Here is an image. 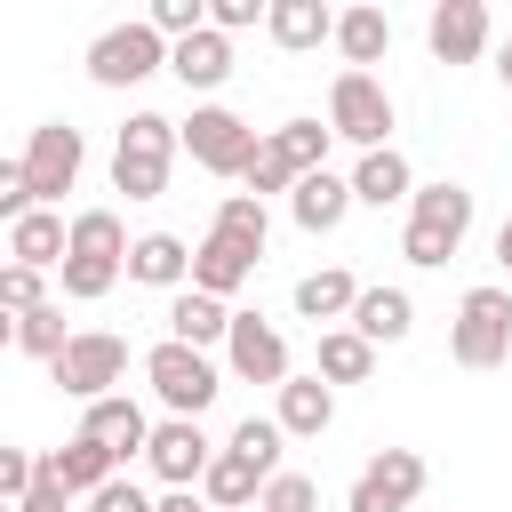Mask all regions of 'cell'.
Listing matches in <instances>:
<instances>
[{
  "instance_id": "9c48e42d",
  "label": "cell",
  "mask_w": 512,
  "mask_h": 512,
  "mask_svg": "<svg viewBox=\"0 0 512 512\" xmlns=\"http://www.w3.org/2000/svg\"><path fill=\"white\" fill-rule=\"evenodd\" d=\"M424 496V456L416 448H376L352 480V504L344 512H408Z\"/></svg>"
},
{
  "instance_id": "ac0fdd59",
  "label": "cell",
  "mask_w": 512,
  "mask_h": 512,
  "mask_svg": "<svg viewBox=\"0 0 512 512\" xmlns=\"http://www.w3.org/2000/svg\"><path fill=\"white\" fill-rule=\"evenodd\" d=\"M264 32H272L288 56H304V48L336 40V8H328V0H272V8H264Z\"/></svg>"
},
{
  "instance_id": "7a4b0ae2",
  "label": "cell",
  "mask_w": 512,
  "mask_h": 512,
  "mask_svg": "<svg viewBox=\"0 0 512 512\" xmlns=\"http://www.w3.org/2000/svg\"><path fill=\"white\" fill-rule=\"evenodd\" d=\"M176 120H160V112H136L128 128H120V144H112V184L128 192V200H160L168 192V160H176Z\"/></svg>"
},
{
  "instance_id": "6da1fadb",
  "label": "cell",
  "mask_w": 512,
  "mask_h": 512,
  "mask_svg": "<svg viewBox=\"0 0 512 512\" xmlns=\"http://www.w3.org/2000/svg\"><path fill=\"white\" fill-rule=\"evenodd\" d=\"M464 232H472V192L440 176V184H424V192L408 200V240H400V256L432 272V264H448V256L464 248Z\"/></svg>"
},
{
  "instance_id": "f546056e",
  "label": "cell",
  "mask_w": 512,
  "mask_h": 512,
  "mask_svg": "<svg viewBox=\"0 0 512 512\" xmlns=\"http://www.w3.org/2000/svg\"><path fill=\"white\" fill-rule=\"evenodd\" d=\"M128 232H120V216L112 208H80L72 216V256H96V264H128Z\"/></svg>"
},
{
  "instance_id": "836d02e7",
  "label": "cell",
  "mask_w": 512,
  "mask_h": 512,
  "mask_svg": "<svg viewBox=\"0 0 512 512\" xmlns=\"http://www.w3.org/2000/svg\"><path fill=\"white\" fill-rule=\"evenodd\" d=\"M112 280H120V264H96V256H64V296H72V304H96V296H112Z\"/></svg>"
},
{
  "instance_id": "277c9868",
  "label": "cell",
  "mask_w": 512,
  "mask_h": 512,
  "mask_svg": "<svg viewBox=\"0 0 512 512\" xmlns=\"http://www.w3.org/2000/svg\"><path fill=\"white\" fill-rule=\"evenodd\" d=\"M144 384L160 392V408H168V416H192V424H200V408L224 392L216 360H208V352H192V344H176V336L144 352Z\"/></svg>"
},
{
  "instance_id": "1f68e13d",
  "label": "cell",
  "mask_w": 512,
  "mask_h": 512,
  "mask_svg": "<svg viewBox=\"0 0 512 512\" xmlns=\"http://www.w3.org/2000/svg\"><path fill=\"white\" fill-rule=\"evenodd\" d=\"M280 440H288V432H280V416H240L224 448H240V456H248L264 480H280Z\"/></svg>"
},
{
  "instance_id": "8fae6325",
  "label": "cell",
  "mask_w": 512,
  "mask_h": 512,
  "mask_svg": "<svg viewBox=\"0 0 512 512\" xmlns=\"http://www.w3.org/2000/svg\"><path fill=\"white\" fill-rule=\"evenodd\" d=\"M224 360L240 384H288V344L264 312H232V336H224Z\"/></svg>"
},
{
  "instance_id": "7c38bea8",
  "label": "cell",
  "mask_w": 512,
  "mask_h": 512,
  "mask_svg": "<svg viewBox=\"0 0 512 512\" xmlns=\"http://www.w3.org/2000/svg\"><path fill=\"white\" fill-rule=\"evenodd\" d=\"M144 464L168 480V488H192V480H208V464H216V448H208V432L192 424V416H168L160 432H152V448H144Z\"/></svg>"
},
{
  "instance_id": "ba28073f",
  "label": "cell",
  "mask_w": 512,
  "mask_h": 512,
  "mask_svg": "<svg viewBox=\"0 0 512 512\" xmlns=\"http://www.w3.org/2000/svg\"><path fill=\"white\" fill-rule=\"evenodd\" d=\"M128 376V344L112 336V328H88V336H72L64 344V360H56V384L72 392V400H112V384Z\"/></svg>"
},
{
  "instance_id": "8992f818",
  "label": "cell",
  "mask_w": 512,
  "mask_h": 512,
  "mask_svg": "<svg viewBox=\"0 0 512 512\" xmlns=\"http://www.w3.org/2000/svg\"><path fill=\"white\" fill-rule=\"evenodd\" d=\"M328 128H336L344 144H360V152H384V136H392V96H384V80H376V72H336V88H328Z\"/></svg>"
},
{
  "instance_id": "5bb4252c",
  "label": "cell",
  "mask_w": 512,
  "mask_h": 512,
  "mask_svg": "<svg viewBox=\"0 0 512 512\" xmlns=\"http://www.w3.org/2000/svg\"><path fill=\"white\" fill-rule=\"evenodd\" d=\"M424 40H432L440 64H472V56L488 48V8H480V0H440L432 24H424Z\"/></svg>"
},
{
  "instance_id": "30bf717a",
  "label": "cell",
  "mask_w": 512,
  "mask_h": 512,
  "mask_svg": "<svg viewBox=\"0 0 512 512\" xmlns=\"http://www.w3.org/2000/svg\"><path fill=\"white\" fill-rule=\"evenodd\" d=\"M80 160H88L80 128H64V120L32 128V144H24V176H32V200H64V192L80 184Z\"/></svg>"
},
{
  "instance_id": "ab89813d",
  "label": "cell",
  "mask_w": 512,
  "mask_h": 512,
  "mask_svg": "<svg viewBox=\"0 0 512 512\" xmlns=\"http://www.w3.org/2000/svg\"><path fill=\"white\" fill-rule=\"evenodd\" d=\"M160 512H200V504H192V488H168V496H160Z\"/></svg>"
},
{
  "instance_id": "9a60e30c",
  "label": "cell",
  "mask_w": 512,
  "mask_h": 512,
  "mask_svg": "<svg viewBox=\"0 0 512 512\" xmlns=\"http://www.w3.org/2000/svg\"><path fill=\"white\" fill-rule=\"evenodd\" d=\"M80 432H88V440H104V448L128 464V456H144V448H152V432H160V424H152L128 392H112V400H96V408L80 416Z\"/></svg>"
},
{
  "instance_id": "f1b7e54d",
  "label": "cell",
  "mask_w": 512,
  "mask_h": 512,
  "mask_svg": "<svg viewBox=\"0 0 512 512\" xmlns=\"http://www.w3.org/2000/svg\"><path fill=\"white\" fill-rule=\"evenodd\" d=\"M368 368H376V344L360 328H320V368H312L320 384H360Z\"/></svg>"
},
{
  "instance_id": "4dcf8cb0",
  "label": "cell",
  "mask_w": 512,
  "mask_h": 512,
  "mask_svg": "<svg viewBox=\"0 0 512 512\" xmlns=\"http://www.w3.org/2000/svg\"><path fill=\"white\" fill-rule=\"evenodd\" d=\"M208 232H224L232 248L264 256V232H272V216H264V200H256V192H232V200H216V224H208Z\"/></svg>"
},
{
  "instance_id": "83f0119b",
  "label": "cell",
  "mask_w": 512,
  "mask_h": 512,
  "mask_svg": "<svg viewBox=\"0 0 512 512\" xmlns=\"http://www.w3.org/2000/svg\"><path fill=\"white\" fill-rule=\"evenodd\" d=\"M352 304H360V280H352V272H336V264L296 280V312H304L312 328H320V320H352Z\"/></svg>"
},
{
  "instance_id": "cb8c5ba5",
  "label": "cell",
  "mask_w": 512,
  "mask_h": 512,
  "mask_svg": "<svg viewBox=\"0 0 512 512\" xmlns=\"http://www.w3.org/2000/svg\"><path fill=\"white\" fill-rule=\"evenodd\" d=\"M248 272H256V256L232 248L224 232H208V240L192 248V288H200V296H232V288H248Z\"/></svg>"
},
{
  "instance_id": "e575fe53",
  "label": "cell",
  "mask_w": 512,
  "mask_h": 512,
  "mask_svg": "<svg viewBox=\"0 0 512 512\" xmlns=\"http://www.w3.org/2000/svg\"><path fill=\"white\" fill-rule=\"evenodd\" d=\"M0 304H8L16 320H32V312L48 304V296H40V272H32V264H8V272H0Z\"/></svg>"
},
{
  "instance_id": "ffe728a7",
  "label": "cell",
  "mask_w": 512,
  "mask_h": 512,
  "mask_svg": "<svg viewBox=\"0 0 512 512\" xmlns=\"http://www.w3.org/2000/svg\"><path fill=\"white\" fill-rule=\"evenodd\" d=\"M272 416H280V432H288V440H320V432L336 424V392H328L320 376H288Z\"/></svg>"
},
{
  "instance_id": "7402d4cb",
  "label": "cell",
  "mask_w": 512,
  "mask_h": 512,
  "mask_svg": "<svg viewBox=\"0 0 512 512\" xmlns=\"http://www.w3.org/2000/svg\"><path fill=\"white\" fill-rule=\"evenodd\" d=\"M168 72H176L184 88H224V80H232V40L208 24V32H192V40L168 48Z\"/></svg>"
},
{
  "instance_id": "8d00e7d4",
  "label": "cell",
  "mask_w": 512,
  "mask_h": 512,
  "mask_svg": "<svg viewBox=\"0 0 512 512\" xmlns=\"http://www.w3.org/2000/svg\"><path fill=\"white\" fill-rule=\"evenodd\" d=\"M88 512H160V504H152L136 480H112V488H96V496H88Z\"/></svg>"
},
{
  "instance_id": "52a82bcc",
  "label": "cell",
  "mask_w": 512,
  "mask_h": 512,
  "mask_svg": "<svg viewBox=\"0 0 512 512\" xmlns=\"http://www.w3.org/2000/svg\"><path fill=\"white\" fill-rule=\"evenodd\" d=\"M184 144H192V160H200L208 176H248L256 152H264V136H256L240 112H224V104H200V112L184 120Z\"/></svg>"
},
{
  "instance_id": "e0dca14e",
  "label": "cell",
  "mask_w": 512,
  "mask_h": 512,
  "mask_svg": "<svg viewBox=\"0 0 512 512\" xmlns=\"http://www.w3.org/2000/svg\"><path fill=\"white\" fill-rule=\"evenodd\" d=\"M64 256H72V224H64V216L32 208L24 224H8V264H32V272H64Z\"/></svg>"
},
{
  "instance_id": "3957f363",
  "label": "cell",
  "mask_w": 512,
  "mask_h": 512,
  "mask_svg": "<svg viewBox=\"0 0 512 512\" xmlns=\"http://www.w3.org/2000/svg\"><path fill=\"white\" fill-rule=\"evenodd\" d=\"M448 352H456V368H504L512 360V288H464Z\"/></svg>"
},
{
  "instance_id": "603a6c76",
  "label": "cell",
  "mask_w": 512,
  "mask_h": 512,
  "mask_svg": "<svg viewBox=\"0 0 512 512\" xmlns=\"http://www.w3.org/2000/svg\"><path fill=\"white\" fill-rule=\"evenodd\" d=\"M128 280H144V288H192V248L176 232H144L128 248Z\"/></svg>"
},
{
  "instance_id": "d6986e66",
  "label": "cell",
  "mask_w": 512,
  "mask_h": 512,
  "mask_svg": "<svg viewBox=\"0 0 512 512\" xmlns=\"http://www.w3.org/2000/svg\"><path fill=\"white\" fill-rule=\"evenodd\" d=\"M168 336H176V344H192V352L224 344V336H232V312H224V296L176 288V296H168Z\"/></svg>"
},
{
  "instance_id": "b9f144b4",
  "label": "cell",
  "mask_w": 512,
  "mask_h": 512,
  "mask_svg": "<svg viewBox=\"0 0 512 512\" xmlns=\"http://www.w3.org/2000/svg\"><path fill=\"white\" fill-rule=\"evenodd\" d=\"M496 72H504V88H512V40H504V48H496Z\"/></svg>"
},
{
  "instance_id": "2e32d148",
  "label": "cell",
  "mask_w": 512,
  "mask_h": 512,
  "mask_svg": "<svg viewBox=\"0 0 512 512\" xmlns=\"http://www.w3.org/2000/svg\"><path fill=\"white\" fill-rule=\"evenodd\" d=\"M288 216H296L304 232H336V224L352 216V176H336V168H312V176L288 192Z\"/></svg>"
},
{
  "instance_id": "d6a6232c",
  "label": "cell",
  "mask_w": 512,
  "mask_h": 512,
  "mask_svg": "<svg viewBox=\"0 0 512 512\" xmlns=\"http://www.w3.org/2000/svg\"><path fill=\"white\" fill-rule=\"evenodd\" d=\"M64 344H72V336H64V304H40L32 320H16V352H32V360H48V368H56V360H64Z\"/></svg>"
},
{
  "instance_id": "4316f807",
  "label": "cell",
  "mask_w": 512,
  "mask_h": 512,
  "mask_svg": "<svg viewBox=\"0 0 512 512\" xmlns=\"http://www.w3.org/2000/svg\"><path fill=\"white\" fill-rule=\"evenodd\" d=\"M352 328H360L368 344H400V336L416 328V304H408V288H360V304H352Z\"/></svg>"
},
{
  "instance_id": "44dd1931",
  "label": "cell",
  "mask_w": 512,
  "mask_h": 512,
  "mask_svg": "<svg viewBox=\"0 0 512 512\" xmlns=\"http://www.w3.org/2000/svg\"><path fill=\"white\" fill-rule=\"evenodd\" d=\"M264 488H272V480H264L240 448H216V464H208V480H200V496H208L216 512H256V504H264Z\"/></svg>"
},
{
  "instance_id": "484cf974",
  "label": "cell",
  "mask_w": 512,
  "mask_h": 512,
  "mask_svg": "<svg viewBox=\"0 0 512 512\" xmlns=\"http://www.w3.org/2000/svg\"><path fill=\"white\" fill-rule=\"evenodd\" d=\"M352 200H368V208H392V200H416V176H408V160L384 144V152H360V168H352Z\"/></svg>"
},
{
  "instance_id": "4fadbf2b",
  "label": "cell",
  "mask_w": 512,
  "mask_h": 512,
  "mask_svg": "<svg viewBox=\"0 0 512 512\" xmlns=\"http://www.w3.org/2000/svg\"><path fill=\"white\" fill-rule=\"evenodd\" d=\"M40 472H48L56 488H72V496H96V488H112V480H120V456H112L104 440L72 432L64 448H48V456H40Z\"/></svg>"
},
{
  "instance_id": "d4e9b609",
  "label": "cell",
  "mask_w": 512,
  "mask_h": 512,
  "mask_svg": "<svg viewBox=\"0 0 512 512\" xmlns=\"http://www.w3.org/2000/svg\"><path fill=\"white\" fill-rule=\"evenodd\" d=\"M336 48H344V72L384 64V48H392V16H384V8H344V16H336Z\"/></svg>"
},
{
  "instance_id": "f35d334b",
  "label": "cell",
  "mask_w": 512,
  "mask_h": 512,
  "mask_svg": "<svg viewBox=\"0 0 512 512\" xmlns=\"http://www.w3.org/2000/svg\"><path fill=\"white\" fill-rule=\"evenodd\" d=\"M64 504H72V488H56V480L40 472V488H32V496H24L16 512H64Z\"/></svg>"
},
{
  "instance_id": "d590c367",
  "label": "cell",
  "mask_w": 512,
  "mask_h": 512,
  "mask_svg": "<svg viewBox=\"0 0 512 512\" xmlns=\"http://www.w3.org/2000/svg\"><path fill=\"white\" fill-rule=\"evenodd\" d=\"M256 512H320V488L304 480V472H280L272 488H264V504Z\"/></svg>"
},
{
  "instance_id": "60d3db41",
  "label": "cell",
  "mask_w": 512,
  "mask_h": 512,
  "mask_svg": "<svg viewBox=\"0 0 512 512\" xmlns=\"http://www.w3.org/2000/svg\"><path fill=\"white\" fill-rule=\"evenodd\" d=\"M496 264H504V272H512V216H504V224H496Z\"/></svg>"
},
{
  "instance_id": "74e56055",
  "label": "cell",
  "mask_w": 512,
  "mask_h": 512,
  "mask_svg": "<svg viewBox=\"0 0 512 512\" xmlns=\"http://www.w3.org/2000/svg\"><path fill=\"white\" fill-rule=\"evenodd\" d=\"M208 24L232 40V32H248V24H256V0H208Z\"/></svg>"
},
{
  "instance_id": "5b68a950",
  "label": "cell",
  "mask_w": 512,
  "mask_h": 512,
  "mask_svg": "<svg viewBox=\"0 0 512 512\" xmlns=\"http://www.w3.org/2000/svg\"><path fill=\"white\" fill-rule=\"evenodd\" d=\"M160 64H168V40H160L152 24H112V32L88 40V80H96V88H136V80H152Z\"/></svg>"
}]
</instances>
